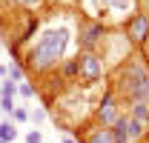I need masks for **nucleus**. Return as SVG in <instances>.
<instances>
[{"mask_svg":"<svg viewBox=\"0 0 149 143\" xmlns=\"http://www.w3.org/2000/svg\"><path fill=\"white\" fill-rule=\"evenodd\" d=\"M69 46V29H46L37 37V43L26 54V66L35 72H49L52 66H57L63 60V52Z\"/></svg>","mask_w":149,"mask_h":143,"instance_id":"obj_1","label":"nucleus"},{"mask_svg":"<svg viewBox=\"0 0 149 143\" xmlns=\"http://www.w3.org/2000/svg\"><path fill=\"white\" fill-rule=\"evenodd\" d=\"M146 57H149V40H146Z\"/></svg>","mask_w":149,"mask_h":143,"instance_id":"obj_23","label":"nucleus"},{"mask_svg":"<svg viewBox=\"0 0 149 143\" xmlns=\"http://www.w3.org/2000/svg\"><path fill=\"white\" fill-rule=\"evenodd\" d=\"M0 49H3V43H0Z\"/></svg>","mask_w":149,"mask_h":143,"instance_id":"obj_24","label":"nucleus"},{"mask_svg":"<svg viewBox=\"0 0 149 143\" xmlns=\"http://www.w3.org/2000/svg\"><path fill=\"white\" fill-rule=\"evenodd\" d=\"M60 143H77V140H74V137H63Z\"/></svg>","mask_w":149,"mask_h":143,"instance_id":"obj_22","label":"nucleus"},{"mask_svg":"<svg viewBox=\"0 0 149 143\" xmlns=\"http://www.w3.org/2000/svg\"><path fill=\"white\" fill-rule=\"evenodd\" d=\"M6 74H9V80H15V83H23V66H20V63H15V60L6 66Z\"/></svg>","mask_w":149,"mask_h":143,"instance_id":"obj_12","label":"nucleus"},{"mask_svg":"<svg viewBox=\"0 0 149 143\" xmlns=\"http://www.w3.org/2000/svg\"><path fill=\"white\" fill-rule=\"evenodd\" d=\"M15 137H17V126L12 123V120H3V123H0V140L12 143Z\"/></svg>","mask_w":149,"mask_h":143,"instance_id":"obj_11","label":"nucleus"},{"mask_svg":"<svg viewBox=\"0 0 149 143\" xmlns=\"http://www.w3.org/2000/svg\"><path fill=\"white\" fill-rule=\"evenodd\" d=\"M118 92L129 97V103H146L149 106V72L141 63H126L118 77Z\"/></svg>","mask_w":149,"mask_h":143,"instance_id":"obj_2","label":"nucleus"},{"mask_svg":"<svg viewBox=\"0 0 149 143\" xmlns=\"http://www.w3.org/2000/svg\"><path fill=\"white\" fill-rule=\"evenodd\" d=\"M0 77H9V74H6V66H3V63H0Z\"/></svg>","mask_w":149,"mask_h":143,"instance_id":"obj_21","label":"nucleus"},{"mask_svg":"<svg viewBox=\"0 0 149 143\" xmlns=\"http://www.w3.org/2000/svg\"><path fill=\"white\" fill-rule=\"evenodd\" d=\"M12 117H15L17 123H23V120H29V112H26V109H15V112H12Z\"/></svg>","mask_w":149,"mask_h":143,"instance_id":"obj_18","label":"nucleus"},{"mask_svg":"<svg viewBox=\"0 0 149 143\" xmlns=\"http://www.w3.org/2000/svg\"><path fill=\"white\" fill-rule=\"evenodd\" d=\"M17 92L23 94V97H35V86H29V83H20Z\"/></svg>","mask_w":149,"mask_h":143,"instance_id":"obj_16","label":"nucleus"},{"mask_svg":"<svg viewBox=\"0 0 149 143\" xmlns=\"http://www.w3.org/2000/svg\"><path fill=\"white\" fill-rule=\"evenodd\" d=\"M129 117L141 126H149V106L146 103H129Z\"/></svg>","mask_w":149,"mask_h":143,"instance_id":"obj_8","label":"nucleus"},{"mask_svg":"<svg viewBox=\"0 0 149 143\" xmlns=\"http://www.w3.org/2000/svg\"><path fill=\"white\" fill-rule=\"evenodd\" d=\"M100 3V15H106V9H118V12H129L135 0H97Z\"/></svg>","mask_w":149,"mask_h":143,"instance_id":"obj_9","label":"nucleus"},{"mask_svg":"<svg viewBox=\"0 0 149 143\" xmlns=\"http://www.w3.org/2000/svg\"><path fill=\"white\" fill-rule=\"evenodd\" d=\"M74 60H77V74H80L86 83H97V80L103 77V60H100V57L83 52V54H77Z\"/></svg>","mask_w":149,"mask_h":143,"instance_id":"obj_3","label":"nucleus"},{"mask_svg":"<svg viewBox=\"0 0 149 143\" xmlns=\"http://www.w3.org/2000/svg\"><path fill=\"white\" fill-rule=\"evenodd\" d=\"M15 100H12V97H0V112H3V115H12V112H15Z\"/></svg>","mask_w":149,"mask_h":143,"instance_id":"obj_14","label":"nucleus"},{"mask_svg":"<svg viewBox=\"0 0 149 143\" xmlns=\"http://www.w3.org/2000/svg\"><path fill=\"white\" fill-rule=\"evenodd\" d=\"M29 120H32V123H43V120H46V112H43V109H35V112H29Z\"/></svg>","mask_w":149,"mask_h":143,"instance_id":"obj_15","label":"nucleus"},{"mask_svg":"<svg viewBox=\"0 0 149 143\" xmlns=\"http://www.w3.org/2000/svg\"><path fill=\"white\" fill-rule=\"evenodd\" d=\"M15 3H20V6H37L40 0H15Z\"/></svg>","mask_w":149,"mask_h":143,"instance_id":"obj_20","label":"nucleus"},{"mask_svg":"<svg viewBox=\"0 0 149 143\" xmlns=\"http://www.w3.org/2000/svg\"><path fill=\"white\" fill-rule=\"evenodd\" d=\"M100 37H106V29H103V23H83V29H80V46L89 52L95 43L100 40Z\"/></svg>","mask_w":149,"mask_h":143,"instance_id":"obj_6","label":"nucleus"},{"mask_svg":"<svg viewBox=\"0 0 149 143\" xmlns=\"http://www.w3.org/2000/svg\"><path fill=\"white\" fill-rule=\"evenodd\" d=\"M83 143H115V135H112L109 126H95V129H89Z\"/></svg>","mask_w":149,"mask_h":143,"instance_id":"obj_7","label":"nucleus"},{"mask_svg":"<svg viewBox=\"0 0 149 143\" xmlns=\"http://www.w3.org/2000/svg\"><path fill=\"white\" fill-rule=\"evenodd\" d=\"M15 92H17V83L15 80H0V97H15Z\"/></svg>","mask_w":149,"mask_h":143,"instance_id":"obj_13","label":"nucleus"},{"mask_svg":"<svg viewBox=\"0 0 149 143\" xmlns=\"http://www.w3.org/2000/svg\"><path fill=\"white\" fill-rule=\"evenodd\" d=\"M63 74H69V77H72V74H77V60H69V63L63 66Z\"/></svg>","mask_w":149,"mask_h":143,"instance_id":"obj_19","label":"nucleus"},{"mask_svg":"<svg viewBox=\"0 0 149 143\" xmlns=\"http://www.w3.org/2000/svg\"><path fill=\"white\" fill-rule=\"evenodd\" d=\"M0 143H6V140H0Z\"/></svg>","mask_w":149,"mask_h":143,"instance_id":"obj_25","label":"nucleus"},{"mask_svg":"<svg viewBox=\"0 0 149 143\" xmlns=\"http://www.w3.org/2000/svg\"><path fill=\"white\" fill-rule=\"evenodd\" d=\"M118 117H120V115H118V106H115V94L106 92L103 100H100V106H97V120H100L103 126H115Z\"/></svg>","mask_w":149,"mask_h":143,"instance_id":"obj_5","label":"nucleus"},{"mask_svg":"<svg viewBox=\"0 0 149 143\" xmlns=\"http://www.w3.org/2000/svg\"><path fill=\"white\" fill-rule=\"evenodd\" d=\"M126 37L132 43H146L149 40V15H132L126 20Z\"/></svg>","mask_w":149,"mask_h":143,"instance_id":"obj_4","label":"nucleus"},{"mask_svg":"<svg viewBox=\"0 0 149 143\" xmlns=\"http://www.w3.org/2000/svg\"><path fill=\"white\" fill-rule=\"evenodd\" d=\"M43 140V135L37 132V129H32V132H26V143H40Z\"/></svg>","mask_w":149,"mask_h":143,"instance_id":"obj_17","label":"nucleus"},{"mask_svg":"<svg viewBox=\"0 0 149 143\" xmlns=\"http://www.w3.org/2000/svg\"><path fill=\"white\" fill-rule=\"evenodd\" d=\"M123 126H126V135H129V140H138V137H143V132H146V126H141L138 120H132L129 115H123Z\"/></svg>","mask_w":149,"mask_h":143,"instance_id":"obj_10","label":"nucleus"}]
</instances>
